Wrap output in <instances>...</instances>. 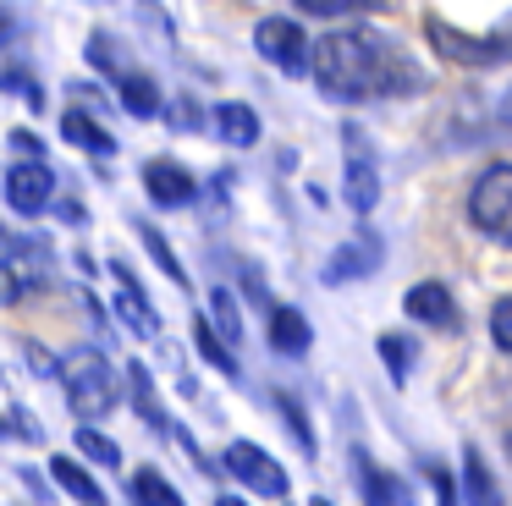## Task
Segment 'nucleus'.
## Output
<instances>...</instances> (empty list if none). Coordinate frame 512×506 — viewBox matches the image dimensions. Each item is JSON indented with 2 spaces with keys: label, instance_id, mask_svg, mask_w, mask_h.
Listing matches in <instances>:
<instances>
[{
  "label": "nucleus",
  "instance_id": "32",
  "mask_svg": "<svg viewBox=\"0 0 512 506\" xmlns=\"http://www.w3.org/2000/svg\"><path fill=\"white\" fill-rule=\"evenodd\" d=\"M0 88H17V94H23L28 99V105H45V94H39V83H34V77H28V72H0Z\"/></svg>",
  "mask_w": 512,
  "mask_h": 506
},
{
  "label": "nucleus",
  "instance_id": "12",
  "mask_svg": "<svg viewBox=\"0 0 512 506\" xmlns=\"http://www.w3.org/2000/svg\"><path fill=\"white\" fill-rule=\"evenodd\" d=\"M111 275H116V314H122V325L133 330V336H155V308L144 303L133 270H127L122 259H111Z\"/></svg>",
  "mask_w": 512,
  "mask_h": 506
},
{
  "label": "nucleus",
  "instance_id": "11",
  "mask_svg": "<svg viewBox=\"0 0 512 506\" xmlns=\"http://www.w3.org/2000/svg\"><path fill=\"white\" fill-rule=\"evenodd\" d=\"M210 127L221 143H232V149H254L259 143V110L243 105V99H221V105L210 110Z\"/></svg>",
  "mask_w": 512,
  "mask_h": 506
},
{
  "label": "nucleus",
  "instance_id": "17",
  "mask_svg": "<svg viewBox=\"0 0 512 506\" xmlns=\"http://www.w3.org/2000/svg\"><path fill=\"white\" fill-rule=\"evenodd\" d=\"M61 138H72L78 149L100 154V160H111V154H116V138L89 116V110H61Z\"/></svg>",
  "mask_w": 512,
  "mask_h": 506
},
{
  "label": "nucleus",
  "instance_id": "9",
  "mask_svg": "<svg viewBox=\"0 0 512 506\" xmlns=\"http://www.w3.org/2000/svg\"><path fill=\"white\" fill-rule=\"evenodd\" d=\"M50 198H56V176H50L45 160H12L6 171V204L17 215H45Z\"/></svg>",
  "mask_w": 512,
  "mask_h": 506
},
{
  "label": "nucleus",
  "instance_id": "23",
  "mask_svg": "<svg viewBox=\"0 0 512 506\" xmlns=\"http://www.w3.org/2000/svg\"><path fill=\"white\" fill-rule=\"evenodd\" d=\"M380 358H386L391 385H408V374H413V347H408V336H402V330H386V336H380Z\"/></svg>",
  "mask_w": 512,
  "mask_h": 506
},
{
  "label": "nucleus",
  "instance_id": "27",
  "mask_svg": "<svg viewBox=\"0 0 512 506\" xmlns=\"http://www.w3.org/2000/svg\"><path fill=\"white\" fill-rule=\"evenodd\" d=\"M138 237H144V248L155 253V259H160V270H166L171 281H177V286H188V270H182V264H177V253H171V242L160 237V226H138Z\"/></svg>",
  "mask_w": 512,
  "mask_h": 506
},
{
  "label": "nucleus",
  "instance_id": "22",
  "mask_svg": "<svg viewBox=\"0 0 512 506\" xmlns=\"http://www.w3.org/2000/svg\"><path fill=\"white\" fill-rule=\"evenodd\" d=\"M127 391H133V407H138V418H144V424L166 429V413H160L155 380H149V369H144V363H133V369H127Z\"/></svg>",
  "mask_w": 512,
  "mask_h": 506
},
{
  "label": "nucleus",
  "instance_id": "3",
  "mask_svg": "<svg viewBox=\"0 0 512 506\" xmlns=\"http://www.w3.org/2000/svg\"><path fill=\"white\" fill-rule=\"evenodd\" d=\"M424 39L457 66H501L512 61V17L490 33H468V28H452L446 17H424Z\"/></svg>",
  "mask_w": 512,
  "mask_h": 506
},
{
  "label": "nucleus",
  "instance_id": "15",
  "mask_svg": "<svg viewBox=\"0 0 512 506\" xmlns=\"http://www.w3.org/2000/svg\"><path fill=\"white\" fill-rule=\"evenodd\" d=\"M270 347L281 352V358H303V352L314 347V330H309V319L298 314L292 303H281V308H270Z\"/></svg>",
  "mask_w": 512,
  "mask_h": 506
},
{
  "label": "nucleus",
  "instance_id": "29",
  "mask_svg": "<svg viewBox=\"0 0 512 506\" xmlns=\"http://www.w3.org/2000/svg\"><path fill=\"white\" fill-rule=\"evenodd\" d=\"M490 341L512 358V297H496V308H490Z\"/></svg>",
  "mask_w": 512,
  "mask_h": 506
},
{
  "label": "nucleus",
  "instance_id": "21",
  "mask_svg": "<svg viewBox=\"0 0 512 506\" xmlns=\"http://www.w3.org/2000/svg\"><path fill=\"white\" fill-rule=\"evenodd\" d=\"M72 446H78V457L83 462H100V468H122V446H116L105 429H94V424H83L78 435H72Z\"/></svg>",
  "mask_w": 512,
  "mask_h": 506
},
{
  "label": "nucleus",
  "instance_id": "5",
  "mask_svg": "<svg viewBox=\"0 0 512 506\" xmlns=\"http://www.w3.org/2000/svg\"><path fill=\"white\" fill-rule=\"evenodd\" d=\"M254 50H259V61L265 66H276L281 77H303V72H314V44H309V33H303V22L298 17H259L254 22Z\"/></svg>",
  "mask_w": 512,
  "mask_h": 506
},
{
  "label": "nucleus",
  "instance_id": "19",
  "mask_svg": "<svg viewBox=\"0 0 512 506\" xmlns=\"http://www.w3.org/2000/svg\"><path fill=\"white\" fill-rule=\"evenodd\" d=\"M50 479H56L61 490H67L72 501H78V506H105V490L94 484V473L83 468L78 457H56V462H50Z\"/></svg>",
  "mask_w": 512,
  "mask_h": 506
},
{
  "label": "nucleus",
  "instance_id": "33",
  "mask_svg": "<svg viewBox=\"0 0 512 506\" xmlns=\"http://www.w3.org/2000/svg\"><path fill=\"white\" fill-rule=\"evenodd\" d=\"M424 473H430V484H435V495H441V506H457V495H452V473H446L441 462H424Z\"/></svg>",
  "mask_w": 512,
  "mask_h": 506
},
{
  "label": "nucleus",
  "instance_id": "24",
  "mask_svg": "<svg viewBox=\"0 0 512 506\" xmlns=\"http://www.w3.org/2000/svg\"><path fill=\"white\" fill-rule=\"evenodd\" d=\"M193 341H199V352H204V358H210L221 374H237V358H232V347L221 341V330H215L210 319H193Z\"/></svg>",
  "mask_w": 512,
  "mask_h": 506
},
{
  "label": "nucleus",
  "instance_id": "30",
  "mask_svg": "<svg viewBox=\"0 0 512 506\" xmlns=\"http://www.w3.org/2000/svg\"><path fill=\"white\" fill-rule=\"evenodd\" d=\"M309 17H347V11H369V0H292Z\"/></svg>",
  "mask_w": 512,
  "mask_h": 506
},
{
  "label": "nucleus",
  "instance_id": "6",
  "mask_svg": "<svg viewBox=\"0 0 512 506\" xmlns=\"http://www.w3.org/2000/svg\"><path fill=\"white\" fill-rule=\"evenodd\" d=\"M468 220L512 248V165H485L468 187Z\"/></svg>",
  "mask_w": 512,
  "mask_h": 506
},
{
  "label": "nucleus",
  "instance_id": "26",
  "mask_svg": "<svg viewBox=\"0 0 512 506\" xmlns=\"http://www.w3.org/2000/svg\"><path fill=\"white\" fill-rule=\"evenodd\" d=\"M215 325H221V341L226 347H237V341H243V308H237V297L226 292H215Z\"/></svg>",
  "mask_w": 512,
  "mask_h": 506
},
{
  "label": "nucleus",
  "instance_id": "4",
  "mask_svg": "<svg viewBox=\"0 0 512 506\" xmlns=\"http://www.w3.org/2000/svg\"><path fill=\"white\" fill-rule=\"evenodd\" d=\"M342 193H347V209L358 220H369V209L380 204V154L358 121L342 127Z\"/></svg>",
  "mask_w": 512,
  "mask_h": 506
},
{
  "label": "nucleus",
  "instance_id": "35",
  "mask_svg": "<svg viewBox=\"0 0 512 506\" xmlns=\"http://www.w3.org/2000/svg\"><path fill=\"white\" fill-rule=\"evenodd\" d=\"M171 121H177V127H199V121H204V110L193 105V99H177V105H171Z\"/></svg>",
  "mask_w": 512,
  "mask_h": 506
},
{
  "label": "nucleus",
  "instance_id": "13",
  "mask_svg": "<svg viewBox=\"0 0 512 506\" xmlns=\"http://www.w3.org/2000/svg\"><path fill=\"white\" fill-rule=\"evenodd\" d=\"M116 99H122V110L138 116V121H149V116L166 110V94H160V83L144 72V66H127V72L116 77Z\"/></svg>",
  "mask_w": 512,
  "mask_h": 506
},
{
  "label": "nucleus",
  "instance_id": "7",
  "mask_svg": "<svg viewBox=\"0 0 512 506\" xmlns=\"http://www.w3.org/2000/svg\"><path fill=\"white\" fill-rule=\"evenodd\" d=\"M226 468H232V479L243 484V490L265 495V501H287V490H292L287 468H281L265 446H254V440H232V446H226Z\"/></svg>",
  "mask_w": 512,
  "mask_h": 506
},
{
  "label": "nucleus",
  "instance_id": "1",
  "mask_svg": "<svg viewBox=\"0 0 512 506\" xmlns=\"http://www.w3.org/2000/svg\"><path fill=\"white\" fill-rule=\"evenodd\" d=\"M314 83L320 94L358 105V99H402L430 88V72L402 50L397 33L375 28V22H353V28H331L314 44Z\"/></svg>",
  "mask_w": 512,
  "mask_h": 506
},
{
  "label": "nucleus",
  "instance_id": "16",
  "mask_svg": "<svg viewBox=\"0 0 512 506\" xmlns=\"http://www.w3.org/2000/svg\"><path fill=\"white\" fill-rule=\"evenodd\" d=\"M463 501L468 506H501V484H496V473H490L479 446H463Z\"/></svg>",
  "mask_w": 512,
  "mask_h": 506
},
{
  "label": "nucleus",
  "instance_id": "10",
  "mask_svg": "<svg viewBox=\"0 0 512 506\" xmlns=\"http://www.w3.org/2000/svg\"><path fill=\"white\" fill-rule=\"evenodd\" d=\"M144 193H149V204H160V209H182V204H193L199 182H193V171L177 160H144Z\"/></svg>",
  "mask_w": 512,
  "mask_h": 506
},
{
  "label": "nucleus",
  "instance_id": "28",
  "mask_svg": "<svg viewBox=\"0 0 512 506\" xmlns=\"http://www.w3.org/2000/svg\"><path fill=\"white\" fill-rule=\"evenodd\" d=\"M276 413L292 424V435H298V446H303V451H314V429H309V418H303L298 396H292V391H276Z\"/></svg>",
  "mask_w": 512,
  "mask_h": 506
},
{
  "label": "nucleus",
  "instance_id": "2",
  "mask_svg": "<svg viewBox=\"0 0 512 506\" xmlns=\"http://www.w3.org/2000/svg\"><path fill=\"white\" fill-rule=\"evenodd\" d=\"M61 385H67V407L83 424H94V418H105L116 407V369H111V358L94 352V347L72 352V358L61 363Z\"/></svg>",
  "mask_w": 512,
  "mask_h": 506
},
{
  "label": "nucleus",
  "instance_id": "8",
  "mask_svg": "<svg viewBox=\"0 0 512 506\" xmlns=\"http://www.w3.org/2000/svg\"><path fill=\"white\" fill-rule=\"evenodd\" d=\"M380 259H386V242H380L369 226H358L353 237L342 242V248L325 253V286H353V281H364V275L380 270Z\"/></svg>",
  "mask_w": 512,
  "mask_h": 506
},
{
  "label": "nucleus",
  "instance_id": "18",
  "mask_svg": "<svg viewBox=\"0 0 512 506\" xmlns=\"http://www.w3.org/2000/svg\"><path fill=\"white\" fill-rule=\"evenodd\" d=\"M358 479H364V506H413L408 484L397 479V473L375 468V462L358 457Z\"/></svg>",
  "mask_w": 512,
  "mask_h": 506
},
{
  "label": "nucleus",
  "instance_id": "31",
  "mask_svg": "<svg viewBox=\"0 0 512 506\" xmlns=\"http://www.w3.org/2000/svg\"><path fill=\"white\" fill-rule=\"evenodd\" d=\"M12 160H45V143H39V132H28V127L12 132Z\"/></svg>",
  "mask_w": 512,
  "mask_h": 506
},
{
  "label": "nucleus",
  "instance_id": "14",
  "mask_svg": "<svg viewBox=\"0 0 512 506\" xmlns=\"http://www.w3.org/2000/svg\"><path fill=\"white\" fill-rule=\"evenodd\" d=\"M402 308H408L413 319H419V325H452L457 319V303H452V292H446L441 281H419V286H408V292H402Z\"/></svg>",
  "mask_w": 512,
  "mask_h": 506
},
{
  "label": "nucleus",
  "instance_id": "25",
  "mask_svg": "<svg viewBox=\"0 0 512 506\" xmlns=\"http://www.w3.org/2000/svg\"><path fill=\"white\" fill-rule=\"evenodd\" d=\"M89 66H100V72L116 83V77H122L133 61H122V44H116L111 33H89Z\"/></svg>",
  "mask_w": 512,
  "mask_h": 506
},
{
  "label": "nucleus",
  "instance_id": "34",
  "mask_svg": "<svg viewBox=\"0 0 512 506\" xmlns=\"http://www.w3.org/2000/svg\"><path fill=\"white\" fill-rule=\"evenodd\" d=\"M23 292H34V286H28L23 275H12L6 264H0V303H12V297H23Z\"/></svg>",
  "mask_w": 512,
  "mask_h": 506
},
{
  "label": "nucleus",
  "instance_id": "38",
  "mask_svg": "<svg viewBox=\"0 0 512 506\" xmlns=\"http://www.w3.org/2000/svg\"><path fill=\"white\" fill-rule=\"evenodd\" d=\"M215 506H248V501H237V495H215Z\"/></svg>",
  "mask_w": 512,
  "mask_h": 506
},
{
  "label": "nucleus",
  "instance_id": "36",
  "mask_svg": "<svg viewBox=\"0 0 512 506\" xmlns=\"http://www.w3.org/2000/svg\"><path fill=\"white\" fill-rule=\"evenodd\" d=\"M496 121H501V127H507V132H512V88H507V94H501V99H496Z\"/></svg>",
  "mask_w": 512,
  "mask_h": 506
},
{
  "label": "nucleus",
  "instance_id": "20",
  "mask_svg": "<svg viewBox=\"0 0 512 506\" xmlns=\"http://www.w3.org/2000/svg\"><path fill=\"white\" fill-rule=\"evenodd\" d=\"M127 490H133V506H188L177 490H171V479L160 468H133V479H127Z\"/></svg>",
  "mask_w": 512,
  "mask_h": 506
},
{
  "label": "nucleus",
  "instance_id": "39",
  "mask_svg": "<svg viewBox=\"0 0 512 506\" xmlns=\"http://www.w3.org/2000/svg\"><path fill=\"white\" fill-rule=\"evenodd\" d=\"M314 506H331V501H325V495H320V501H314Z\"/></svg>",
  "mask_w": 512,
  "mask_h": 506
},
{
  "label": "nucleus",
  "instance_id": "37",
  "mask_svg": "<svg viewBox=\"0 0 512 506\" xmlns=\"http://www.w3.org/2000/svg\"><path fill=\"white\" fill-rule=\"evenodd\" d=\"M12 33H17V22H12V11H0V44L12 39Z\"/></svg>",
  "mask_w": 512,
  "mask_h": 506
}]
</instances>
